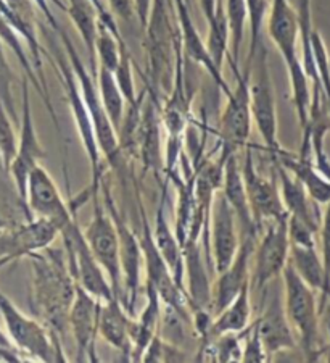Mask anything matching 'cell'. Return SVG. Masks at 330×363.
<instances>
[{
	"mask_svg": "<svg viewBox=\"0 0 330 363\" xmlns=\"http://www.w3.org/2000/svg\"><path fill=\"white\" fill-rule=\"evenodd\" d=\"M26 210L31 216L52 221L58 231L76 218V213L64 202L54 178L42 165L34 168L28 178Z\"/></svg>",
	"mask_w": 330,
	"mask_h": 363,
	"instance_id": "obj_17",
	"label": "cell"
},
{
	"mask_svg": "<svg viewBox=\"0 0 330 363\" xmlns=\"http://www.w3.org/2000/svg\"><path fill=\"white\" fill-rule=\"evenodd\" d=\"M241 236L237 216L221 191H216L206 230L205 252L208 265L215 273L222 272L234 260Z\"/></svg>",
	"mask_w": 330,
	"mask_h": 363,
	"instance_id": "obj_13",
	"label": "cell"
},
{
	"mask_svg": "<svg viewBox=\"0 0 330 363\" xmlns=\"http://www.w3.org/2000/svg\"><path fill=\"white\" fill-rule=\"evenodd\" d=\"M255 326L269 359L275 354L292 350L298 345L295 333L287 320L284 302H282L279 294L273 296L268 302L261 317L255 320Z\"/></svg>",
	"mask_w": 330,
	"mask_h": 363,
	"instance_id": "obj_24",
	"label": "cell"
},
{
	"mask_svg": "<svg viewBox=\"0 0 330 363\" xmlns=\"http://www.w3.org/2000/svg\"><path fill=\"white\" fill-rule=\"evenodd\" d=\"M226 201L231 205L235 216H237L240 236H258V230L255 221H253L249 197L245 192L244 178H241V167L239 155L234 154L229 157L224 163V174H222V184L220 189Z\"/></svg>",
	"mask_w": 330,
	"mask_h": 363,
	"instance_id": "obj_27",
	"label": "cell"
},
{
	"mask_svg": "<svg viewBox=\"0 0 330 363\" xmlns=\"http://www.w3.org/2000/svg\"><path fill=\"white\" fill-rule=\"evenodd\" d=\"M173 5L176 21H178L179 28L182 55L202 67L211 76V79L215 81L217 89H221L224 96L227 97L232 89L226 83V79H224L221 69L215 65L213 58L210 57L208 49H206V43L203 40L202 34H200L198 28L195 26V23H193L190 10H188V2L187 0H173Z\"/></svg>",
	"mask_w": 330,
	"mask_h": 363,
	"instance_id": "obj_21",
	"label": "cell"
},
{
	"mask_svg": "<svg viewBox=\"0 0 330 363\" xmlns=\"http://www.w3.org/2000/svg\"><path fill=\"white\" fill-rule=\"evenodd\" d=\"M13 120H11L7 108L0 101V154H2L5 173L10 167L11 160L15 159L16 149H18V134L15 131Z\"/></svg>",
	"mask_w": 330,
	"mask_h": 363,
	"instance_id": "obj_41",
	"label": "cell"
},
{
	"mask_svg": "<svg viewBox=\"0 0 330 363\" xmlns=\"http://www.w3.org/2000/svg\"><path fill=\"white\" fill-rule=\"evenodd\" d=\"M266 230L253 250L251 286L263 291L273 281L280 278L290 254V239H288V213L268 221Z\"/></svg>",
	"mask_w": 330,
	"mask_h": 363,
	"instance_id": "obj_14",
	"label": "cell"
},
{
	"mask_svg": "<svg viewBox=\"0 0 330 363\" xmlns=\"http://www.w3.org/2000/svg\"><path fill=\"white\" fill-rule=\"evenodd\" d=\"M113 76L116 79V84L120 87V91L123 94L126 101V107L127 105H134L137 102V89H135V81H134V65H132V58L131 54H129L126 43L121 47V57H120V63L115 68Z\"/></svg>",
	"mask_w": 330,
	"mask_h": 363,
	"instance_id": "obj_40",
	"label": "cell"
},
{
	"mask_svg": "<svg viewBox=\"0 0 330 363\" xmlns=\"http://www.w3.org/2000/svg\"><path fill=\"white\" fill-rule=\"evenodd\" d=\"M92 218L86 230L82 231H84L86 241L89 244L93 257L107 274L111 289H113V296L123 298L120 241H118L116 226L103 201H100V192L92 196Z\"/></svg>",
	"mask_w": 330,
	"mask_h": 363,
	"instance_id": "obj_12",
	"label": "cell"
},
{
	"mask_svg": "<svg viewBox=\"0 0 330 363\" xmlns=\"http://www.w3.org/2000/svg\"><path fill=\"white\" fill-rule=\"evenodd\" d=\"M33 268V301L40 321L58 341L68 333L76 281L62 250L47 247L28 257Z\"/></svg>",
	"mask_w": 330,
	"mask_h": 363,
	"instance_id": "obj_1",
	"label": "cell"
},
{
	"mask_svg": "<svg viewBox=\"0 0 330 363\" xmlns=\"http://www.w3.org/2000/svg\"><path fill=\"white\" fill-rule=\"evenodd\" d=\"M240 167L253 221H255L256 230L259 233L268 221L287 215L284 203H282L279 183H277L275 173L268 178L259 172L250 145L245 147V157Z\"/></svg>",
	"mask_w": 330,
	"mask_h": 363,
	"instance_id": "obj_16",
	"label": "cell"
},
{
	"mask_svg": "<svg viewBox=\"0 0 330 363\" xmlns=\"http://www.w3.org/2000/svg\"><path fill=\"white\" fill-rule=\"evenodd\" d=\"M321 239V257L324 263V272H326V284H324V289L319 297V310L330 301V202L326 203V210L322 213L321 226H319V234H317Z\"/></svg>",
	"mask_w": 330,
	"mask_h": 363,
	"instance_id": "obj_42",
	"label": "cell"
},
{
	"mask_svg": "<svg viewBox=\"0 0 330 363\" xmlns=\"http://www.w3.org/2000/svg\"><path fill=\"white\" fill-rule=\"evenodd\" d=\"M187 2H190V0H187Z\"/></svg>",
	"mask_w": 330,
	"mask_h": 363,
	"instance_id": "obj_53",
	"label": "cell"
},
{
	"mask_svg": "<svg viewBox=\"0 0 330 363\" xmlns=\"http://www.w3.org/2000/svg\"><path fill=\"white\" fill-rule=\"evenodd\" d=\"M123 44H125V39L98 21V33L96 39L97 68H105L113 73L118 63H120Z\"/></svg>",
	"mask_w": 330,
	"mask_h": 363,
	"instance_id": "obj_37",
	"label": "cell"
},
{
	"mask_svg": "<svg viewBox=\"0 0 330 363\" xmlns=\"http://www.w3.org/2000/svg\"><path fill=\"white\" fill-rule=\"evenodd\" d=\"M256 245V236L241 238L240 247L234 260L217 273V279L213 284V297H211V312L220 313L224 307L231 303L235 296L244 289V286L251 283V257Z\"/></svg>",
	"mask_w": 330,
	"mask_h": 363,
	"instance_id": "obj_22",
	"label": "cell"
},
{
	"mask_svg": "<svg viewBox=\"0 0 330 363\" xmlns=\"http://www.w3.org/2000/svg\"><path fill=\"white\" fill-rule=\"evenodd\" d=\"M144 31V45L149 58V91L155 96L161 92L168 94L173 86L176 60L181 54L173 0H153Z\"/></svg>",
	"mask_w": 330,
	"mask_h": 363,
	"instance_id": "obj_3",
	"label": "cell"
},
{
	"mask_svg": "<svg viewBox=\"0 0 330 363\" xmlns=\"http://www.w3.org/2000/svg\"><path fill=\"white\" fill-rule=\"evenodd\" d=\"M96 84H97L98 96H100V101H102L105 113H107L111 125L115 126V130L118 133L126 112L125 97H123L120 87L116 84L113 73L108 72V69L100 68V67L97 68Z\"/></svg>",
	"mask_w": 330,
	"mask_h": 363,
	"instance_id": "obj_35",
	"label": "cell"
},
{
	"mask_svg": "<svg viewBox=\"0 0 330 363\" xmlns=\"http://www.w3.org/2000/svg\"><path fill=\"white\" fill-rule=\"evenodd\" d=\"M202 241L187 239L182 245L184 249V291L187 306L193 310H210L211 297H213V284L210 283L206 272V255L202 249ZM213 313V312H211Z\"/></svg>",
	"mask_w": 330,
	"mask_h": 363,
	"instance_id": "obj_23",
	"label": "cell"
},
{
	"mask_svg": "<svg viewBox=\"0 0 330 363\" xmlns=\"http://www.w3.org/2000/svg\"><path fill=\"white\" fill-rule=\"evenodd\" d=\"M67 11L76 31L84 43L89 54V72L93 79L97 76V58H96V39L98 33V13L91 0H67V5L62 7Z\"/></svg>",
	"mask_w": 330,
	"mask_h": 363,
	"instance_id": "obj_31",
	"label": "cell"
},
{
	"mask_svg": "<svg viewBox=\"0 0 330 363\" xmlns=\"http://www.w3.org/2000/svg\"><path fill=\"white\" fill-rule=\"evenodd\" d=\"M28 78H23V101H21V116H20V136L18 149H16L15 159L11 160L7 173L13 179L16 196L20 202L26 207V187L28 178L34 168L40 165L47 157L44 145L40 144L36 123L33 118L31 107V91H29Z\"/></svg>",
	"mask_w": 330,
	"mask_h": 363,
	"instance_id": "obj_15",
	"label": "cell"
},
{
	"mask_svg": "<svg viewBox=\"0 0 330 363\" xmlns=\"http://www.w3.org/2000/svg\"><path fill=\"white\" fill-rule=\"evenodd\" d=\"M164 202H166V184L163 187V194L160 205L157 208L155 215V223H153L152 236L158 252H160L163 260L166 262L171 274L176 281V284L179 286V289L184 292V249L179 238L176 236L174 228L169 225V220L164 212Z\"/></svg>",
	"mask_w": 330,
	"mask_h": 363,
	"instance_id": "obj_26",
	"label": "cell"
},
{
	"mask_svg": "<svg viewBox=\"0 0 330 363\" xmlns=\"http://www.w3.org/2000/svg\"><path fill=\"white\" fill-rule=\"evenodd\" d=\"M102 302L76 284L74 298L68 313V330L76 344V362H97L96 341L98 337V313Z\"/></svg>",
	"mask_w": 330,
	"mask_h": 363,
	"instance_id": "obj_18",
	"label": "cell"
},
{
	"mask_svg": "<svg viewBox=\"0 0 330 363\" xmlns=\"http://www.w3.org/2000/svg\"><path fill=\"white\" fill-rule=\"evenodd\" d=\"M100 194L103 203L113 220L118 231V241H120V265L123 279V303L129 313L135 317V302H137L139 292L142 289V272H144V255L140 247V239L127 225L125 216L118 210L116 203L111 196L110 184L105 177L100 181Z\"/></svg>",
	"mask_w": 330,
	"mask_h": 363,
	"instance_id": "obj_9",
	"label": "cell"
},
{
	"mask_svg": "<svg viewBox=\"0 0 330 363\" xmlns=\"http://www.w3.org/2000/svg\"><path fill=\"white\" fill-rule=\"evenodd\" d=\"M246 11H249V29H250V45L246 62H250L263 40V28L266 25L269 2L268 0H245Z\"/></svg>",
	"mask_w": 330,
	"mask_h": 363,
	"instance_id": "obj_39",
	"label": "cell"
},
{
	"mask_svg": "<svg viewBox=\"0 0 330 363\" xmlns=\"http://www.w3.org/2000/svg\"><path fill=\"white\" fill-rule=\"evenodd\" d=\"M216 4H217V0H200V7H202V11H203L206 20H210L211 15L215 13Z\"/></svg>",
	"mask_w": 330,
	"mask_h": 363,
	"instance_id": "obj_50",
	"label": "cell"
},
{
	"mask_svg": "<svg viewBox=\"0 0 330 363\" xmlns=\"http://www.w3.org/2000/svg\"><path fill=\"white\" fill-rule=\"evenodd\" d=\"M60 238L63 241V254L67 259L68 270L76 284L100 302L110 301L113 297V289H111L103 268L93 257L89 244L86 241L84 231L81 230L76 218L63 228Z\"/></svg>",
	"mask_w": 330,
	"mask_h": 363,
	"instance_id": "obj_10",
	"label": "cell"
},
{
	"mask_svg": "<svg viewBox=\"0 0 330 363\" xmlns=\"http://www.w3.org/2000/svg\"><path fill=\"white\" fill-rule=\"evenodd\" d=\"M55 33L57 36L62 39L64 52H67V58L69 65L73 68L76 81H78L81 96L84 99L87 110H89L100 154H102L103 160L108 167L120 168V160L123 157V152L120 147V138H118L115 126L111 125L110 118L107 116V113H105L102 101H100V96H98L96 79H93L92 73L89 72V67H86L84 60H82L81 55L78 54V50H76V47L73 44L72 38L68 36V33L64 31L62 26L58 28Z\"/></svg>",
	"mask_w": 330,
	"mask_h": 363,
	"instance_id": "obj_5",
	"label": "cell"
},
{
	"mask_svg": "<svg viewBox=\"0 0 330 363\" xmlns=\"http://www.w3.org/2000/svg\"><path fill=\"white\" fill-rule=\"evenodd\" d=\"M25 355H21L16 349H7V347H0V362H10V363H16V362H23L21 359Z\"/></svg>",
	"mask_w": 330,
	"mask_h": 363,
	"instance_id": "obj_49",
	"label": "cell"
},
{
	"mask_svg": "<svg viewBox=\"0 0 330 363\" xmlns=\"http://www.w3.org/2000/svg\"><path fill=\"white\" fill-rule=\"evenodd\" d=\"M5 267V263H0V268H4Z\"/></svg>",
	"mask_w": 330,
	"mask_h": 363,
	"instance_id": "obj_52",
	"label": "cell"
},
{
	"mask_svg": "<svg viewBox=\"0 0 330 363\" xmlns=\"http://www.w3.org/2000/svg\"><path fill=\"white\" fill-rule=\"evenodd\" d=\"M58 236L60 231L52 221L33 216L25 225L0 234V263L8 265L21 257L42 252L50 247Z\"/></svg>",
	"mask_w": 330,
	"mask_h": 363,
	"instance_id": "obj_20",
	"label": "cell"
},
{
	"mask_svg": "<svg viewBox=\"0 0 330 363\" xmlns=\"http://www.w3.org/2000/svg\"><path fill=\"white\" fill-rule=\"evenodd\" d=\"M13 72H11L10 63L5 57L4 44L0 43V101H2L4 107L7 108L11 120L15 123H20L18 112H16V105L13 99V92H11V84H13Z\"/></svg>",
	"mask_w": 330,
	"mask_h": 363,
	"instance_id": "obj_44",
	"label": "cell"
},
{
	"mask_svg": "<svg viewBox=\"0 0 330 363\" xmlns=\"http://www.w3.org/2000/svg\"><path fill=\"white\" fill-rule=\"evenodd\" d=\"M235 87L226 97L220 116V157L229 159L240 149L249 145L251 134V110H250V68L234 73Z\"/></svg>",
	"mask_w": 330,
	"mask_h": 363,
	"instance_id": "obj_11",
	"label": "cell"
},
{
	"mask_svg": "<svg viewBox=\"0 0 330 363\" xmlns=\"http://www.w3.org/2000/svg\"><path fill=\"white\" fill-rule=\"evenodd\" d=\"M132 320L134 317L127 312L120 297L113 296L100 306L98 336L127 359L131 354Z\"/></svg>",
	"mask_w": 330,
	"mask_h": 363,
	"instance_id": "obj_28",
	"label": "cell"
},
{
	"mask_svg": "<svg viewBox=\"0 0 330 363\" xmlns=\"http://www.w3.org/2000/svg\"><path fill=\"white\" fill-rule=\"evenodd\" d=\"M280 277L282 288H284L282 302H284L288 323L303 350L305 359L316 362L324 354V347L319 341L321 310L316 296L317 292L309 288L288 263Z\"/></svg>",
	"mask_w": 330,
	"mask_h": 363,
	"instance_id": "obj_4",
	"label": "cell"
},
{
	"mask_svg": "<svg viewBox=\"0 0 330 363\" xmlns=\"http://www.w3.org/2000/svg\"><path fill=\"white\" fill-rule=\"evenodd\" d=\"M251 323V283L244 286L234 301L224 307L220 313L215 315L213 323H211L208 333L202 339L208 341L226 333H241Z\"/></svg>",
	"mask_w": 330,
	"mask_h": 363,
	"instance_id": "obj_30",
	"label": "cell"
},
{
	"mask_svg": "<svg viewBox=\"0 0 330 363\" xmlns=\"http://www.w3.org/2000/svg\"><path fill=\"white\" fill-rule=\"evenodd\" d=\"M206 23H208V36L205 40L206 49H208L210 57L213 58L215 65L222 72L229 52V29L222 0H217L215 13L211 15L210 20H206Z\"/></svg>",
	"mask_w": 330,
	"mask_h": 363,
	"instance_id": "obj_36",
	"label": "cell"
},
{
	"mask_svg": "<svg viewBox=\"0 0 330 363\" xmlns=\"http://www.w3.org/2000/svg\"><path fill=\"white\" fill-rule=\"evenodd\" d=\"M186 359L187 354L184 349L168 342L160 335L152 339L142 355V362H186Z\"/></svg>",
	"mask_w": 330,
	"mask_h": 363,
	"instance_id": "obj_43",
	"label": "cell"
},
{
	"mask_svg": "<svg viewBox=\"0 0 330 363\" xmlns=\"http://www.w3.org/2000/svg\"><path fill=\"white\" fill-rule=\"evenodd\" d=\"M108 4V10L111 11V15L115 18H120L123 21L131 23L135 16V7H134V0H107Z\"/></svg>",
	"mask_w": 330,
	"mask_h": 363,
	"instance_id": "obj_46",
	"label": "cell"
},
{
	"mask_svg": "<svg viewBox=\"0 0 330 363\" xmlns=\"http://www.w3.org/2000/svg\"><path fill=\"white\" fill-rule=\"evenodd\" d=\"M274 173L279 183V191L288 216H293L305 225H308L319 234V226L322 220L321 205L316 203L308 196L305 187L297 178H293L280 163L274 162Z\"/></svg>",
	"mask_w": 330,
	"mask_h": 363,
	"instance_id": "obj_25",
	"label": "cell"
},
{
	"mask_svg": "<svg viewBox=\"0 0 330 363\" xmlns=\"http://www.w3.org/2000/svg\"><path fill=\"white\" fill-rule=\"evenodd\" d=\"M0 347H7V349H15V345L11 344L10 337L7 335V331L0 330Z\"/></svg>",
	"mask_w": 330,
	"mask_h": 363,
	"instance_id": "obj_51",
	"label": "cell"
},
{
	"mask_svg": "<svg viewBox=\"0 0 330 363\" xmlns=\"http://www.w3.org/2000/svg\"><path fill=\"white\" fill-rule=\"evenodd\" d=\"M0 43L4 45H7L8 49L13 52L16 60L20 62L21 68L25 69V74L29 83H31L34 87H36V91L40 97H42V101L45 104V107L49 108L50 116H52V121H54V125L57 126V130H60V125H58V118H57V113H55V108L54 105H52L50 101V96L44 91L42 84H40V81L38 78V73L36 69L33 67V62H31V57H29V52L28 49H25V45H23V39L18 33L15 31V28L10 25L8 20L5 18L2 11H0Z\"/></svg>",
	"mask_w": 330,
	"mask_h": 363,
	"instance_id": "obj_32",
	"label": "cell"
},
{
	"mask_svg": "<svg viewBox=\"0 0 330 363\" xmlns=\"http://www.w3.org/2000/svg\"><path fill=\"white\" fill-rule=\"evenodd\" d=\"M311 49L317 74V86H319L322 96L326 99L330 112V55L322 34L317 29H312L311 33Z\"/></svg>",
	"mask_w": 330,
	"mask_h": 363,
	"instance_id": "obj_38",
	"label": "cell"
},
{
	"mask_svg": "<svg viewBox=\"0 0 330 363\" xmlns=\"http://www.w3.org/2000/svg\"><path fill=\"white\" fill-rule=\"evenodd\" d=\"M50 45H52V54H54V58H55L58 76H60V81L64 87V94H67L69 112H72L76 130H78L82 149H84L87 159H89V163H91L92 183L89 186V189L93 196L97 194V192H100V181H102V178L105 177V172H107V168L103 167L105 160L102 154H100L89 110H87L84 99L81 96V91H79L78 81H76V76L73 73V68L69 65L68 58L67 60L62 58L60 47H58L55 40H50Z\"/></svg>",
	"mask_w": 330,
	"mask_h": 363,
	"instance_id": "obj_8",
	"label": "cell"
},
{
	"mask_svg": "<svg viewBox=\"0 0 330 363\" xmlns=\"http://www.w3.org/2000/svg\"><path fill=\"white\" fill-rule=\"evenodd\" d=\"M153 0H134V7H135V16H137V21L140 26H145L147 20H149V13L152 9Z\"/></svg>",
	"mask_w": 330,
	"mask_h": 363,
	"instance_id": "obj_48",
	"label": "cell"
},
{
	"mask_svg": "<svg viewBox=\"0 0 330 363\" xmlns=\"http://www.w3.org/2000/svg\"><path fill=\"white\" fill-rule=\"evenodd\" d=\"M288 265L309 288L321 294L324 284H326V272H324L322 257L317 252V247H303V245L290 244Z\"/></svg>",
	"mask_w": 330,
	"mask_h": 363,
	"instance_id": "obj_33",
	"label": "cell"
},
{
	"mask_svg": "<svg viewBox=\"0 0 330 363\" xmlns=\"http://www.w3.org/2000/svg\"><path fill=\"white\" fill-rule=\"evenodd\" d=\"M224 11H226L229 29L227 60L232 73H237L240 72L241 45H244L246 26H249V11H246L245 0H226L224 2Z\"/></svg>",
	"mask_w": 330,
	"mask_h": 363,
	"instance_id": "obj_34",
	"label": "cell"
},
{
	"mask_svg": "<svg viewBox=\"0 0 330 363\" xmlns=\"http://www.w3.org/2000/svg\"><path fill=\"white\" fill-rule=\"evenodd\" d=\"M250 68V110L251 120L261 136L271 159L279 152V121H277V104L273 76L269 68V52L261 40L250 62H245Z\"/></svg>",
	"mask_w": 330,
	"mask_h": 363,
	"instance_id": "obj_6",
	"label": "cell"
},
{
	"mask_svg": "<svg viewBox=\"0 0 330 363\" xmlns=\"http://www.w3.org/2000/svg\"><path fill=\"white\" fill-rule=\"evenodd\" d=\"M163 121L161 107L158 96L149 91L145 92L140 121L135 134V147H137L144 172H152L155 177H160L164 172V150H163Z\"/></svg>",
	"mask_w": 330,
	"mask_h": 363,
	"instance_id": "obj_19",
	"label": "cell"
},
{
	"mask_svg": "<svg viewBox=\"0 0 330 363\" xmlns=\"http://www.w3.org/2000/svg\"><path fill=\"white\" fill-rule=\"evenodd\" d=\"M268 34L275 49L284 58L288 83H290L292 104L298 116L302 131L308 125L311 107V81L306 74L298 54L300 23L298 15L290 0H271L268 11Z\"/></svg>",
	"mask_w": 330,
	"mask_h": 363,
	"instance_id": "obj_2",
	"label": "cell"
},
{
	"mask_svg": "<svg viewBox=\"0 0 330 363\" xmlns=\"http://www.w3.org/2000/svg\"><path fill=\"white\" fill-rule=\"evenodd\" d=\"M273 160L280 163L293 178H297L316 203L326 205L330 202V179L316 168L311 155H293L280 149Z\"/></svg>",
	"mask_w": 330,
	"mask_h": 363,
	"instance_id": "obj_29",
	"label": "cell"
},
{
	"mask_svg": "<svg viewBox=\"0 0 330 363\" xmlns=\"http://www.w3.org/2000/svg\"><path fill=\"white\" fill-rule=\"evenodd\" d=\"M288 239L292 245H303V247H317V231L312 230L303 221L293 216H288Z\"/></svg>",
	"mask_w": 330,
	"mask_h": 363,
	"instance_id": "obj_45",
	"label": "cell"
},
{
	"mask_svg": "<svg viewBox=\"0 0 330 363\" xmlns=\"http://www.w3.org/2000/svg\"><path fill=\"white\" fill-rule=\"evenodd\" d=\"M0 315L5 331L18 352L39 362H68L63 355L62 342L47 330L42 321L28 317L2 291H0Z\"/></svg>",
	"mask_w": 330,
	"mask_h": 363,
	"instance_id": "obj_7",
	"label": "cell"
},
{
	"mask_svg": "<svg viewBox=\"0 0 330 363\" xmlns=\"http://www.w3.org/2000/svg\"><path fill=\"white\" fill-rule=\"evenodd\" d=\"M91 2L93 4V7L97 9L100 23H103V25L107 26L108 29H111V31H113L115 34H118V36H121L120 28H118V25H116V18H115L113 15H111V11L108 10L107 5H105L102 0H91Z\"/></svg>",
	"mask_w": 330,
	"mask_h": 363,
	"instance_id": "obj_47",
	"label": "cell"
}]
</instances>
